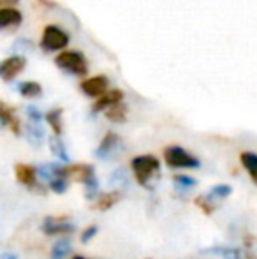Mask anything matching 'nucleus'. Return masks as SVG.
Here are the masks:
<instances>
[{
  "mask_svg": "<svg viewBox=\"0 0 257 259\" xmlns=\"http://www.w3.org/2000/svg\"><path fill=\"white\" fill-rule=\"evenodd\" d=\"M46 122H48V125L53 129V133H55V136H60L64 131L62 127V109L60 108H55V109H49L48 113H46Z\"/></svg>",
  "mask_w": 257,
  "mask_h": 259,
  "instance_id": "f3484780",
  "label": "nucleus"
},
{
  "mask_svg": "<svg viewBox=\"0 0 257 259\" xmlns=\"http://www.w3.org/2000/svg\"><path fill=\"white\" fill-rule=\"evenodd\" d=\"M49 148H52V152L59 157L62 162H69V154H67V150H65V145L62 143L60 136L49 138Z\"/></svg>",
  "mask_w": 257,
  "mask_h": 259,
  "instance_id": "4be33fe9",
  "label": "nucleus"
},
{
  "mask_svg": "<svg viewBox=\"0 0 257 259\" xmlns=\"http://www.w3.org/2000/svg\"><path fill=\"white\" fill-rule=\"evenodd\" d=\"M104 115H106V118L111 120V122L124 123L125 120H127V106H125L124 101L115 103V104H111L110 108L104 109Z\"/></svg>",
  "mask_w": 257,
  "mask_h": 259,
  "instance_id": "4468645a",
  "label": "nucleus"
},
{
  "mask_svg": "<svg viewBox=\"0 0 257 259\" xmlns=\"http://www.w3.org/2000/svg\"><path fill=\"white\" fill-rule=\"evenodd\" d=\"M240 160L245 169L248 171L250 178L254 180V184H257V155L252 154V152H243V154L240 155Z\"/></svg>",
  "mask_w": 257,
  "mask_h": 259,
  "instance_id": "6ab92c4d",
  "label": "nucleus"
},
{
  "mask_svg": "<svg viewBox=\"0 0 257 259\" xmlns=\"http://www.w3.org/2000/svg\"><path fill=\"white\" fill-rule=\"evenodd\" d=\"M79 89L85 94L86 97H100L106 90H110V79L108 76L99 74V76H92V78H86L79 83Z\"/></svg>",
  "mask_w": 257,
  "mask_h": 259,
  "instance_id": "423d86ee",
  "label": "nucleus"
},
{
  "mask_svg": "<svg viewBox=\"0 0 257 259\" xmlns=\"http://www.w3.org/2000/svg\"><path fill=\"white\" fill-rule=\"evenodd\" d=\"M195 205L201 208L206 215H212L213 211H215V208H217L215 203H213V199L208 198V196H199V198H195Z\"/></svg>",
  "mask_w": 257,
  "mask_h": 259,
  "instance_id": "a878e982",
  "label": "nucleus"
},
{
  "mask_svg": "<svg viewBox=\"0 0 257 259\" xmlns=\"http://www.w3.org/2000/svg\"><path fill=\"white\" fill-rule=\"evenodd\" d=\"M120 101H124V92H122V90H118V89H115V90H106V92H104L100 97H97V101L93 103V106H92V113H93V115H97V113L104 111V109L110 108L111 104L120 103Z\"/></svg>",
  "mask_w": 257,
  "mask_h": 259,
  "instance_id": "9b49d317",
  "label": "nucleus"
},
{
  "mask_svg": "<svg viewBox=\"0 0 257 259\" xmlns=\"http://www.w3.org/2000/svg\"><path fill=\"white\" fill-rule=\"evenodd\" d=\"M0 259H18V256L13 252H4V254H0Z\"/></svg>",
  "mask_w": 257,
  "mask_h": 259,
  "instance_id": "7c9ffc66",
  "label": "nucleus"
},
{
  "mask_svg": "<svg viewBox=\"0 0 257 259\" xmlns=\"http://www.w3.org/2000/svg\"><path fill=\"white\" fill-rule=\"evenodd\" d=\"M20 0H0V6H14V4H18Z\"/></svg>",
  "mask_w": 257,
  "mask_h": 259,
  "instance_id": "2f4dec72",
  "label": "nucleus"
},
{
  "mask_svg": "<svg viewBox=\"0 0 257 259\" xmlns=\"http://www.w3.org/2000/svg\"><path fill=\"white\" fill-rule=\"evenodd\" d=\"M0 120H2L4 125L9 127L16 136L21 134V123H20V118L16 116V109H14L13 106L6 104L4 101H0Z\"/></svg>",
  "mask_w": 257,
  "mask_h": 259,
  "instance_id": "9d476101",
  "label": "nucleus"
},
{
  "mask_svg": "<svg viewBox=\"0 0 257 259\" xmlns=\"http://www.w3.org/2000/svg\"><path fill=\"white\" fill-rule=\"evenodd\" d=\"M37 169V177H41L42 180H52V178H55L53 177V169H52V164H42V166H39V167H35Z\"/></svg>",
  "mask_w": 257,
  "mask_h": 259,
  "instance_id": "cd10ccee",
  "label": "nucleus"
},
{
  "mask_svg": "<svg viewBox=\"0 0 257 259\" xmlns=\"http://www.w3.org/2000/svg\"><path fill=\"white\" fill-rule=\"evenodd\" d=\"M69 34L65 30H62L57 25H48V27L42 30V37H41V48L44 52H62L67 48L69 45Z\"/></svg>",
  "mask_w": 257,
  "mask_h": 259,
  "instance_id": "20e7f679",
  "label": "nucleus"
},
{
  "mask_svg": "<svg viewBox=\"0 0 257 259\" xmlns=\"http://www.w3.org/2000/svg\"><path fill=\"white\" fill-rule=\"evenodd\" d=\"M27 138L34 147H41L42 140H44V129L41 127V123L30 122L27 125Z\"/></svg>",
  "mask_w": 257,
  "mask_h": 259,
  "instance_id": "a211bd4d",
  "label": "nucleus"
},
{
  "mask_svg": "<svg viewBox=\"0 0 257 259\" xmlns=\"http://www.w3.org/2000/svg\"><path fill=\"white\" fill-rule=\"evenodd\" d=\"M27 116L30 118V122L41 123V120H42V113L39 111L35 106H27Z\"/></svg>",
  "mask_w": 257,
  "mask_h": 259,
  "instance_id": "c85d7f7f",
  "label": "nucleus"
},
{
  "mask_svg": "<svg viewBox=\"0 0 257 259\" xmlns=\"http://www.w3.org/2000/svg\"><path fill=\"white\" fill-rule=\"evenodd\" d=\"M95 235H97V226H88V228H86L85 231H83L81 242H83V243H88L90 240H92Z\"/></svg>",
  "mask_w": 257,
  "mask_h": 259,
  "instance_id": "c756f323",
  "label": "nucleus"
},
{
  "mask_svg": "<svg viewBox=\"0 0 257 259\" xmlns=\"http://www.w3.org/2000/svg\"><path fill=\"white\" fill-rule=\"evenodd\" d=\"M18 92L25 99H35L42 96V87L37 81H23L18 85Z\"/></svg>",
  "mask_w": 257,
  "mask_h": 259,
  "instance_id": "dca6fc26",
  "label": "nucleus"
},
{
  "mask_svg": "<svg viewBox=\"0 0 257 259\" xmlns=\"http://www.w3.org/2000/svg\"><path fill=\"white\" fill-rule=\"evenodd\" d=\"M92 177H95L93 166L90 164H71V166H64V178H72L76 182L86 184Z\"/></svg>",
  "mask_w": 257,
  "mask_h": 259,
  "instance_id": "1a4fd4ad",
  "label": "nucleus"
},
{
  "mask_svg": "<svg viewBox=\"0 0 257 259\" xmlns=\"http://www.w3.org/2000/svg\"><path fill=\"white\" fill-rule=\"evenodd\" d=\"M120 147H122L120 138L115 133H108L106 136L102 138V141H100L99 148L95 150V157L100 160H110L117 154H120Z\"/></svg>",
  "mask_w": 257,
  "mask_h": 259,
  "instance_id": "0eeeda50",
  "label": "nucleus"
},
{
  "mask_svg": "<svg viewBox=\"0 0 257 259\" xmlns=\"http://www.w3.org/2000/svg\"><path fill=\"white\" fill-rule=\"evenodd\" d=\"M23 21V14L13 6L0 7V28H14L20 27Z\"/></svg>",
  "mask_w": 257,
  "mask_h": 259,
  "instance_id": "f8f14e48",
  "label": "nucleus"
},
{
  "mask_svg": "<svg viewBox=\"0 0 257 259\" xmlns=\"http://www.w3.org/2000/svg\"><path fill=\"white\" fill-rule=\"evenodd\" d=\"M2 127H4V123H2V120H0V129H2Z\"/></svg>",
  "mask_w": 257,
  "mask_h": 259,
  "instance_id": "72a5a7b5",
  "label": "nucleus"
},
{
  "mask_svg": "<svg viewBox=\"0 0 257 259\" xmlns=\"http://www.w3.org/2000/svg\"><path fill=\"white\" fill-rule=\"evenodd\" d=\"M71 252V242L67 238H62L52 247V259H65Z\"/></svg>",
  "mask_w": 257,
  "mask_h": 259,
  "instance_id": "5701e85b",
  "label": "nucleus"
},
{
  "mask_svg": "<svg viewBox=\"0 0 257 259\" xmlns=\"http://www.w3.org/2000/svg\"><path fill=\"white\" fill-rule=\"evenodd\" d=\"M130 167H132L134 178L139 185L143 187L151 189V180L161 175V162H159L157 157L153 155H137L132 159L130 162Z\"/></svg>",
  "mask_w": 257,
  "mask_h": 259,
  "instance_id": "f257e3e1",
  "label": "nucleus"
},
{
  "mask_svg": "<svg viewBox=\"0 0 257 259\" xmlns=\"http://www.w3.org/2000/svg\"><path fill=\"white\" fill-rule=\"evenodd\" d=\"M72 259H86V257H83V256H74Z\"/></svg>",
  "mask_w": 257,
  "mask_h": 259,
  "instance_id": "473e14b6",
  "label": "nucleus"
},
{
  "mask_svg": "<svg viewBox=\"0 0 257 259\" xmlns=\"http://www.w3.org/2000/svg\"><path fill=\"white\" fill-rule=\"evenodd\" d=\"M69 187V182L67 178H60V177H55L49 180V189H52L55 194H64Z\"/></svg>",
  "mask_w": 257,
  "mask_h": 259,
  "instance_id": "bb28decb",
  "label": "nucleus"
},
{
  "mask_svg": "<svg viewBox=\"0 0 257 259\" xmlns=\"http://www.w3.org/2000/svg\"><path fill=\"white\" fill-rule=\"evenodd\" d=\"M25 67H27V58H25L23 55L7 57L6 60L0 62V78L9 83V81H13L18 74H21Z\"/></svg>",
  "mask_w": 257,
  "mask_h": 259,
  "instance_id": "39448f33",
  "label": "nucleus"
},
{
  "mask_svg": "<svg viewBox=\"0 0 257 259\" xmlns=\"http://www.w3.org/2000/svg\"><path fill=\"white\" fill-rule=\"evenodd\" d=\"M195 178L192 177H185V175H176L175 177V185L180 189V191H189V189L195 187Z\"/></svg>",
  "mask_w": 257,
  "mask_h": 259,
  "instance_id": "b1692460",
  "label": "nucleus"
},
{
  "mask_svg": "<svg viewBox=\"0 0 257 259\" xmlns=\"http://www.w3.org/2000/svg\"><path fill=\"white\" fill-rule=\"evenodd\" d=\"M164 160L169 167H183V169H197L201 166L197 157L185 150L182 147H168L164 150Z\"/></svg>",
  "mask_w": 257,
  "mask_h": 259,
  "instance_id": "7ed1b4c3",
  "label": "nucleus"
},
{
  "mask_svg": "<svg viewBox=\"0 0 257 259\" xmlns=\"http://www.w3.org/2000/svg\"><path fill=\"white\" fill-rule=\"evenodd\" d=\"M42 231L44 235L53 236V235H71L76 231V226L72 222H69L67 219H53L48 217L42 222Z\"/></svg>",
  "mask_w": 257,
  "mask_h": 259,
  "instance_id": "6e6552de",
  "label": "nucleus"
},
{
  "mask_svg": "<svg viewBox=\"0 0 257 259\" xmlns=\"http://www.w3.org/2000/svg\"><path fill=\"white\" fill-rule=\"evenodd\" d=\"M233 192V189L229 187V185H226V184H220V185H215V187H212V191H210V194H208V198H212V199H224V198H227V196Z\"/></svg>",
  "mask_w": 257,
  "mask_h": 259,
  "instance_id": "393cba45",
  "label": "nucleus"
},
{
  "mask_svg": "<svg viewBox=\"0 0 257 259\" xmlns=\"http://www.w3.org/2000/svg\"><path fill=\"white\" fill-rule=\"evenodd\" d=\"M122 199V194H120V191H113V192H104L102 196H100L99 199H97V203H95V210H99V211H106V210H110L111 206H115L118 201Z\"/></svg>",
  "mask_w": 257,
  "mask_h": 259,
  "instance_id": "2eb2a0df",
  "label": "nucleus"
},
{
  "mask_svg": "<svg viewBox=\"0 0 257 259\" xmlns=\"http://www.w3.org/2000/svg\"><path fill=\"white\" fill-rule=\"evenodd\" d=\"M55 64L59 69L72 76H86V72H88L85 55L81 52H76V50H62L55 57Z\"/></svg>",
  "mask_w": 257,
  "mask_h": 259,
  "instance_id": "f03ea898",
  "label": "nucleus"
},
{
  "mask_svg": "<svg viewBox=\"0 0 257 259\" xmlns=\"http://www.w3.org/2000/svg\"><path fill=\"white\" fill-rule=\"evenodd\" d=\"M110 185H111V187L117 189V191H120V189L127 187V185H129V175H127V171H125L124 167H118V169H115L113 173L110 175Z\"/></svg>",
  "mask_w": 257,
  "mask_h": 259,
  "instance_id": "aec40b11",
  "label": "nucleus"
},
{
  "mask_svg": "<svg viewBox=\"0 0 257 259\" xmlns=\"http://www.w3.org/2000/svg\"><path fill=\"white\" fill-rule=\"evenodd\" d=\"M14 173H16V180L21 185H27L28 189H32L37 184V169L30 164H16Z\"/></svg>",
  "mask_w": 257,
  "mask_h": 259,
  "instance_id": "ddd939ff",
  "label": "nucleus"
},
{
  "mask_svg": "<svg viewBox=\"0 0 257 259\" xmlns=\"http://www.w3.org/2000/svg\"><path fill=\"white\" fill-rule=\"evenodd\" d=\"M204 252L219 254L222 259H243L241 250L236 249V247H213V249H208V250H204Z\"/></svg>",
  "mask_w": 257,
  "mask_h": 259,
  "instance_id": "412c9836",
  "label": "nucleus"
}]
</instances>
